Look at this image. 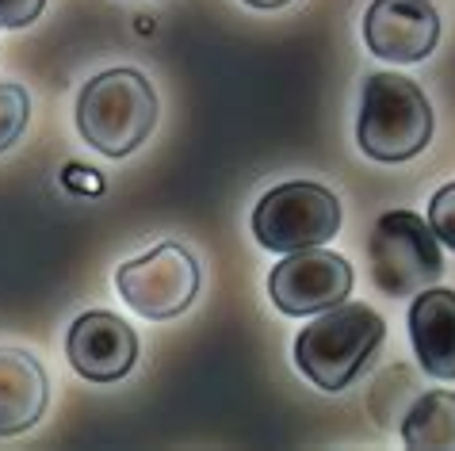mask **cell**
<instances>
[{"instance_id": "6da1fadb", "label": "cell", "mask_w": 455, "mask_h": 451, "mask_svg": "<svg viewBox=\"0 0 455 451\" xmlns=\"http://www.w3.org/2000/svg\"><path fill=\"white\" fill-rule=\"evenodd\" d=\"M387 325L363 303H340L322 310L310 325H302L295 341V368L325 394H340L363 375L375 348L383 344Z\"/></svg>"}, {"instance_id": "7a4b0ae2", "label": "cell", "mask_w": 455, "mask_h": 451, "mask_svg": "<svg viewBox=\"0 0 455 451\" xmlns=\"http://www.w3.org/2000/svg\"><path fill=\"white\" fill-rule=\"evenodd\" d=\"M157 127V96L138 69H108L84 84L77 131L96 154L131 157Z\"/></svg>"}, {"instance_id": "3957f363", "label": "cell", "mask_w": 455, "mask_h": 451, "mask_svg": "<svg viewBox=\"0 0 455 451\" xmlns=\"http://www.w3.org/2000/svg\"><path fill=\"white\" fill-rule=\"evenodd\" d=\"M433 138V107L402 73H371L363 81L356 142L371 161L398 165L417 157Z\"/></svg>"}, {"instance_id": "277c9868", "label": "cell", "mask_w": 455, "mask_h": 451, "mask_svg": "<svg viewBox=\"0 0 455 451\" xmlns=\"http://www.w3.org/2000/svg\"><path fill=\"white\" fill-rule=\"evenodd\" d=\"M368 260H371V283L390 298L425 291L444 272L440 237L413 210H387V215H379L368 241Z\"/></svg>"}, {"instance_id": "5b68a950", "label": "cell", "mask_w": 455, "mask_h": 451, "mask_svg": "<svg viewBox=\"0 0 455 451\" xmlns=\"http://www.w3.org/2000/svg\"><path fill=\"white\" fill-rule=\"evenodd\" d=\"M340 230V199L322 184L291 180L272 187L252 207V233L268 253H299L333 241Z\"/></svg>"}, {"instance_id": "8992f818", "label": "cell", "mask_w": 455, "mask_h": 451, "mask_svg": "<svg viewBox=\"0 0 455 451\" xmlns=\"http://www.w3.org/2000/svg\"><path fill=\"white\" fill-rule=\"evenodd\" d=\"M123 303L149 321L180 318L199 295V265L180 241H165L116 272Z\"/></svg>"}, {"instance_id": "52a82bcc", "label": "cell", "mask_w": 455, "mask_h": 451, "mask_svg": "<svg viewBox=\"0 0 455 451\" xmlns=\"http://www.w3.org/2000/svg\"><path fill=\"white\" fill-rule=\"evenodd\" d=\"M352 291V265L340 253L314 245L287 253L268 275V295L280 314L287 318H314L333 310Z\"/></svg>"}, {"instance_id": "ba28073f", "label": "cell", "mask_w": 455, "mask_h": 451, "mask_svg": "<svg viewBox=\"0 0 455 451\" xmlns=\"http://www.w3.org/2000/svg\"><path fill=\"white\" fill-rule=\"evenodd\" d=\"M363 43L375 58L417 66L440 43V16L433 0H371L363 16Z\"/></svg>"}, {"instance_id": "9c48e42d", "label": "cell", "mask_w": 455, "mask_h": 451, "mask_svg": "<svg viewBox=\"0 0 455 451\" xmlns=\"http://www.w3.org/2000/svg\"><path fill=\"white\" fill-rule=\"evenodd\" d=\"M66 356L88 383H119L138 360V333L111 310H88L69 325Z\"/></svg>"}, {"instance_id": "30bf717a", "label": "cell", "mask_w": 455, "mask_h": 451, "mask_svg": "<svg viewBox=\"0 0 455 451\" xmlns=\"http://www.w3.org/2000/svg\"><path fill=\"white\" fill-rule=\"evenodd\" d=\"M410 341L413 356L433 379H455V291L425 287L410 306Z\"/></svg>"}, {"instance_id": "8fae6325", "label": "cell", "mask_w": 455, "mask_h": 451, "mask_svg": "<svg viewBox=\"0 0 455 451\" xmlns=\"http://www.w3.org/2000/svg\"><path fill=\"white\" fill-rule=\"evenodd\" d=\"M50 402L43 363L23 348H0V436H20L39 424Z\"/></svg>"}, {"instance_id": "7c38bea8", "label": "cell", "mask_w": 455, "mask_h": 451, "mask_svg": "<svg viewBox=\"0 0 455 451\" xmlns=\"http://www.w3.org/2000/svg\"><path fill=\"white\" fill-rule=\"evenodd\" d=\"M402 444L413 451H455V394L425 391L417 394L398 424Z\"/></svg>"}, {"instance_id": "4fadbf2b", "label": "cell", "mask_w": 455, "mask_h": 451, "mask_svg": "<svg viewBox=\"0 0 455 451\" xmlns=\"http://www.w3.org/2000/svg\"><path fill=\"white\" fill-rule=\"evenodd\" d=\"M28 115H31L28 89H20V84H12V81H0V154L23 138Z\"/></svg>"}, {"instance_id": "5bb4252c", "label": "cell", "mask_w": 455, "mask_h": 451, "mask_svg": "<svg viewBox=\"0 0 455 451\" xmlns=\"http://www.w3.org/2000/svg\"><path fill=\"white\" fill-rule=\"evenodd\" d=\"M428 226L433 233L455 253V184H444L428 203Z\"/></svg>"}, {"instance_id": "9a60e30c", "label": "cell", "mask_w": 455, "mask_h": 451, "mask_svg": "<svg viewBox=\"0 0 455 451\" xmlns=\"http://www.w3.org/2000/svg\"><path fill=\"white\" fill-rule=\"evenodd\" d=\"M43 8H46V0H0V28H8V31L31 28L43 16Z\"/></svg>"}, {"instance_id": "2e32d148", "label": "cell", "mask_w": 455, "mask_h": 451, "mask_svg": "<svg viewBox=\"0 0 455 451\" xmlns=\"http://www.w3.org/2000/svg\"><path fill=\"white\" fill-rule=\"evenodd\" d=\"M249 8H260V12H272V8H283V4H291V0H245Z\"/></svg>"}]
</instances>
